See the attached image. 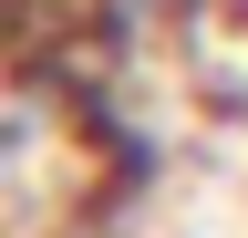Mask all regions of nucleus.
<instances>
[{
	"mask_svg": "<svg viewBox=\"0 0 248 238\" xmlns=\"http://www.w3.org/2000/svg\"><path fill=\"white\" fill-rule=\"evenodd\" d=\"M228 32H248V0H228Z\"/></svg>",
	"mask_w": 248,
	"mask_h": 238,
	"instance_id": "1",
	"label": "nucleus"
}]
</instances>
